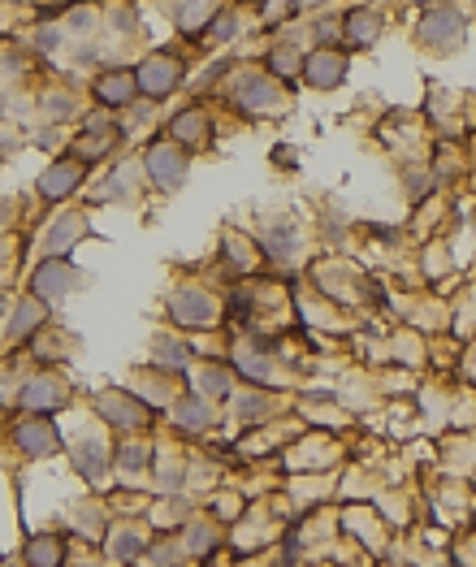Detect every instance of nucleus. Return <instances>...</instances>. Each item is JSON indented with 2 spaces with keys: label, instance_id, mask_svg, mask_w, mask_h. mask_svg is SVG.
I'll list each match as a JSON object with an SVG mask.
<instances>
[{
  "label": "nucleus",
  "instance_id": "nucleus-20",
  "mask_svg": "<svg viewBox=\"0 0 476 567\" xmlns=\"http://www.w3.org/2000/svg\"><path fill=\"white\" fill-rule=\"evenodd\" d=\"M148 542L152 537L143 529H135V524H117L113 533H104V555L113 563H135V559L148 555Z\"/></svg>",
  "mask_w": 476,
  "mask_h": 567
},
{
  "label": "nucleus",
  "instance_id": "nucleus-26",
  "mask_svg": "<svg viewBox=\"0 0 476 567\" xmlns=\"http://www.w3.org/2000/svg\"><path fill=\"white\" fill-rule=\"evenodd\" d=\"M22 563H31V567H61L65 563V542L57 533L31 537V542L22 546Z\"/></svg>",
  "mask_w": 476,
  "mask_h": 567
},
{
  "label": "nucleus",
  "instance_id": "nucleus-38",
  "mask_svg": "<svg viewBox=\"0 0 476 567\" xmlns=\"http://www.w3.org/2000/svg\"><path fill=\"white\" fill-rule=\"evenodd\" d=\"M9 308H13V299H9V290L0 286V325H5V316H9Z\"/></svg>",
  "mask_w": 476,
  "mask_h": 567
},
{
  "label": "nucleus",
  "instance_id": "nucleus-11",
  "mask_svg": "<svg viewBox=\"0 0 476 567\" xmlns=\"http://www.w3.org/2000/svg\"><path fill=\"white\" fill-rule=\"evenodd\" d=\"M420 44L433 52H455L464 44V18L455 9H429L420 18Z\"/></svg>",
  "mask_w": 476,
  "mask_h": 567
},
{
  "label": "nucleus",
  "instance_id": "nucleus-2",
  "mask_svg": "<svg viewBox=\"0 0 476 567\" xmlns=\"http://www.w3.org/2000/svg\"><path fill=\"white\" fill-rule=\"evenodd\" d=\"M182 78H187V65H182V57H174V52H148V57L135 65L139 96L152 100V104L174 96V91L182 87Z\"/></svg>",
  "mask_w": 476,
  "mask_h": 567
},
{
  "label": "nucleus",
  "instance_id": "nucleus-31",
  "mask_svg": "<svg viewBox=\"0 0 476 567\" xmlns=\"http://www.w3.org/2000/svg\"><path fill=\"white\" fill-rule=\"evenodd\" d=\"M74 529L87 537V542H100L104 537V529H109V516H104V511L96 507V503H83L74 511Z\"/></svg>",
  "mask_w": 476,
  "mask_h": 567
},
{
  "label": "nucleus",
  "instance_id": "nucleus-21",
  "mask_svg": "<svg viewBox=\"0 0 476 567\" xmlns=\"http://www.w3.org/2000/svg\"><path fill=\"white\" fill-rule=\"evenodd\" d=\"M191 390L204 394L208 403H226L234 394V368L230 364H200L191 373Z\"/></svg>",
  "mask_w": 476,
  "mask_h": 567
},
{
  "label": "nucleus",
  "instance_id": "nucleus-9",
  "mask_svg": "<svg viewBox=\"0 0 476 567\" xmlns=\"http://www.w3.org/2000/svg\"><path fill=\"white\" fill-rule=\"evenodd\" d=\"M48 325V303L44 299H35V295H26V299H18L9 308V316H5V347L13 351V347H22V342H31L39 329Z\"/></svg>",
  "mask_w": 476,
  "mask_h": 567
},
{
  "label": "nucleus",
  "instance_id": "nucleus-30",
  "mask_svg": "<svg viewBox=\"0 0 476 567\" xmlns=\"http://www.w3.org/2000/svg\"><path fill=\"white\" fill-rule=\"evenodd\" d=\"M182 481H187V464H182V455H169V459L156 464V490L161 494H182Z\"/></svg>",
  "mask_w": 476,
  "mask_h": 567
},
{
  "label": "nucleus",
  "instance_id": "nucleus-7",
  "mask_svg": "<svg viewBox=\"0 0 476 567\" xmlns=\"http://www.w3.org/2000/svg\"><path fill=\"white\" fill-rule=\"evenodd\" d=\"M9 442H13V451H18L22 459H48V455L61 451V433H57V425H52V416L18 420L13 433H9Z\"/></svg>",
  "mask_w": 476,
  "mask_h": 567
},
{
  "label": "nucleus",
  "instance_id": "nucleus-17",
  "mask_svg": "<svg viewBox=\"0 0 476 567\" xmlns=\"http://www.w3.org/2000/svg\"><path fill=\"white\" fill-rule=\"evenodd\" d=\"M299 74L308 78V87H316V91H334L342 78H347V57L334 52V48H316L312 57H303Z\"/></svg>",
  "mask_w": 476,
  "mask_h": 567
},
{
  "label": "nucleus",
  "instance_id": "nucleus-12",
  "mask_svg": "<svg viewBox=\"0 0 476 567\" xmlns=\"http://www.w3.org/2000/svg\"><path fill=\"white\" fill-rule=\"evenodd\" d=\"M139 187H143V165L139 161H126V165H113L109 174L96 182V204H122L130 208L139 200Z\"/></svg>",
  "mask_w": 476,
  "mask_h": 567
},
{
  "label": "nucleus",
  "instance_id": "nucleus-16",
  "mask_svg": "<svg viewBox=\"0 0 476 567\" xmlns=\"http://www.w3.org/2000/svg\"><path fill=\"white\" fill-rule=\"evenodd\" d=\"M208 135H213V117H208L204 104H187V109H178L169 117V139L178 143V148H204Z\"/></svg>",
  "mask_w": 476,
  "mask_h": 567
},
{
  "label": "nucleus",
  "instance_id": "nucleus-33",
  "mask_svg": "<svg viewBox=\"0 0 476 567\" xmlns=\"http://www.w3.org/2000/svg\"><path fill=\"white\" fill-rule=\"evenodd\" d=\"M213 13H217V0H187V5L178 9V26L195 35V31H204Z\"/></svg>",
  "mask_w": 476,
  "mask_h": 567
},
{
  "label": "nucleus",
  "instance_id": "nucleus-22",
  "mask_svg": "<svg viewBox=\"0 0 476 567\" xmlns=\"http://www.w3.org/2000/svg\"><path fill=\"white\" fill-rule=\"evenodd\" d=\"M152 364L165 368L174 377H187L191 373V342H182L174 334H156L152 338Z\"/></svg>",
  "mask_w": 476,
  "mask_h": 567
},
{
  "label": "nucleus",
  "instance_id": "nucleus-25",
  "mask_svg": "<svg viewBox=\"0 0 476 567\" xmlns=\"http://www.w3.org/2000/svg\"><path fill=\"white\" fill-rule=\"evenodd\" d=\"M342 35H347V44H355V48H373L377 35H381V13L351 9L347 18H342Z\"/></svg>",
  "mask_w": 476,
  "mask_h": 567
},
{
  "label": "nucleus",
  "instance_id": "nucleus-36",
  "mask_svg": "<svg viewBox=\"0 0 476 567\" xmlns=\"http://www.w3.org/2000/svg\"><path fill=\"white\" fill-rule=\"evenodd\" d=\"M148 563H182L187 559V546H182V537H161V542H148Z\"/></svg>",
  "mask_w": 476,
  "mask_h": 567
},
{
  "label": "nucleus",
  "instance_id": "nucleus-34",
  "mask_svg": "<svg viewBox=\"0 0 476 567\" xmlns=\"http://www.w3.org/2000/svg\"><path fill=\"white\" fill-rule=\"evenodd\" d=\"M221 252L230 256V265L238 273L251 269V256H256V247H251V239H238V234H221Z\"/></svg>",
  "mask_w": 476,
  "mask_h": 567
},
{
  "label": "nucleus",
  "instance_id": "nucleus-39",
  "mask_svg": "<svg viewBox=\"0 0 476 567\" xmlns=\"http://www.w3.org/2000/svg\"><path fill=\"white\" fill-rule=\"evenodd\" d=\"M308 5H316V0H308Z\"/></svg>",
  "mask_w": 476,
  "mask_h": 567
},
{
  "label": "nucleus",
  "instance_id": "nucleus-24",
  "mask_svg": "<svg viewBox=\"0 0 476 567\" xmlns=\"http://www.w3.org/2000/svg\"><path fill=\"white\" fill-rule=\"evenodd\" d=\"M264 256H269L273 260V265H295V260H299V230L295 226H290V221H273V226L269 230H264Z\"/></svg>",
  "mask_w": 476,
  "mask_h": 567
},
{
  "label": "nucleus",
  "instance_id": "nucleus-15",
  "mask_svg": "<svg viewBox=\"0 0 476 567\" xmlns=\"http://www.w3.org/2000/svg\"><path fill=\"white\" fill-rule=\"evenodd\" d=\"M234 377H243L251 381V386H277V364H273V355L260 347V342H238L234 347Z\"/></svg>",
  "mask_w": 476,
  "mask_h": 567
},
{
  "label": "nucleus",
  "instance_id": "nucleus-13",
  "mask_svg": "<svg viewBox=\"0 0 476 567\" xmlns=\"http://www.w3.org/2000/svg\"><path fill=\"white\" fill-rule=\"evenodd\" d=\"M234 100L243 104L247 113H277L282 109V87H277L273 74H238Z\"/></svg>",
  "mask_w": 476,
  "mask_h": 567
},
{
  "label": "nucleus",
  "instance_id": "nucleus-10",
  "mask_svg": "<svg viewBox=\"0 0 476 567\" xmlns=\"http://www.w3.org/2000/svg\"><path fill=\"white\" fill-rule=\"evenodd\" d=\"M70 459H74L78 477H83L87 485H104L109 481V472H113V451L104 446L100 433H83V438H74Z\"/></svg>",
  "mask_w": 476,
  "mask_h": 567
},
{
  "label": "nucleus",
  "instance_id": "nucleus-28",
  "mask_svg": "<svg viewBox=\"0 0 476 567\" xmlns=\"http://www.w3.org/2000/svg\"><path fill=\"white\" fill-rule=\"evenodd\" d=\"M230 399H234V416L243 420V425H260V420H269V394H264V386L230 394Z\"/></svg>",
  "mask_w": 476,
  "mask_h": 567
},
{
  "label": "nucleus",
  "instance_id": "nucleus-27",
  "mask_svg": "<svg viewBox=\"0 0 476 567\" xmlns=\"http://www.w3.org/2000/svg\"><path fill=\"white\" fill-rule=\"evenodd\" d=\"M182 546H187V555L204 559L213 555V550L221 546V533H217V520H191L187 529H182Z\"/></svg>",
  "mask_w": 476,
  "mask_h": 567
},
{
  "label": "nucleus",
  "instance_id": "nucleus-6",
  "mask_svg": "<svg viewBox=\"0 0 476 567\" xmlns=\"http://www.w3.org/2000/svg\"><path fill=\"white\" fill-rule=\"evenodd\" d=\"M169 316H174V325H182V329H208V325H217L221 303H217V295H208L204 286H182L169 295Z\"/></svg>",
  "mask_w": 476,
  "mask_h": 567
},
{
  "label": "nucleus",
  "instance_id": "nucleus-32",
  "mask_svg": "<svg viewBox=\"0 0 476 567\" xmlns=\"http://www.w3.org/2000/svg\"><path fill=\"white\" fill-rule=\"evenodd\" d=\"M39 113H44L48 122H70L78 113V100L70 91H48V96H39Z\"/></svg>",
  "mask_w": 476,
  "mask_h": 567
},
{
  "label": "nucleus",
  "instance_id": "nucleus-29",
  "mask_svg": "<svg viewBox=\"0 0 476 567\" xmlns=\"http://www.w3.org/2000/svg\"><path fill=\"white\" fill-rule=\"evenodd\" d=\"M238 31H243V13H238V9H217L213 18H208V26H204L208 44H230Z\"/></svg>",
  "mask_w": 476,
  "mask_h": 567
},
{
  "label": "nucleus",
  "instance_id": "nucleus-8",
  "mask_svg": "<svg viewBox=\"0 0 476 567\" xmlns=\"http://www.w3.org/2000/svg\"><path fill=\"white\" fill-rule=\"evenodd\" d=\"M87 178V165L78 161V156H61V161H52L44 174H39V200L44 204H65L70 195H78V187H83Z\"/></svg>",
  "mask_w": 476,
  "mask_h": 567
},
{
  "label": "nucleus",
  "instance_id": "nucleus-35",
  "mask_svg": "<svg viewBox=\"0 0 476 567\" xmlns=\"http://www.w3.org/2000/svg\"><path fill=\"white\" fill-rule=\"evenodd\" d=\"M299 70H303V57H299L295 48H273L269 52V74L273 78H286V83H290Z\"/></svg>",
  "mask_w": 476,
  "mask_h": 567
},
{
  "label": "nucleus",
  "instance_id": "nucleus-19",
  "mask_svg": "<svg viewBox=\"0 0 476 567\" xmlns=\"http://www.w3.org/2000/svg\"><path fill=\"white\" fill-rule=\"evenodd\" d=\"M217 403H208L204 394H178L174 403H169V416H174V425L182 429V433H208L217 425V412H213Z\"/></svg>",
  "mask_w": 476,
  "mask_h": 567
},
{
  "label": "nucleus",
  "instance_id": "nucleus-5",
  "mask_svg": "<svg viewBox=\"0 0 476 567\" xmlns=\"http://www.w3.org/2000/svg\"><path fill=\"white\" fill-rule=\"evenodd\" d=\"M78 286H83V278H78V269L70 265V256H39V265L31 273V295L35 299H44L52 308V303L70 299Z\"/></svg>",
  "mask_w": 476,
  "mask_h": 567
},
{
  "label": "nucleus",
  "instance_id": "nucleus-18",
  "mask_svg": "<svg viewBox=\"0 0 476 567\" xmlns=\"http://www.w3.org/2000/svg\"><path fill=\"white\" fill-rule=\"evenodd\" d=\"M87 234H91L87 213H61L44 234V256H70Z\"/></svg>",
  "mask_w": 476,
  "mask_h": 567
},
{
  "label": "nucleus",
  "instance_id": "nucleus-4",
  "mask_svg": "<svg viewBox=\"0 0 476 567\" xmlns=\"http://www.w3.org/2000/svg\"><path fill=\"white\" fill-rule=\"evenodd\" d=\"M65 403H70V386L57 373H31L22 381L18 399H13L22 416H57Z\"/></svg>",
  "mask_w": 476,
  "mask_h": 567
},
{
  "label": "nucleus",
  "instance_id": "nucleus-37",
  "mask_svg": "<svg viewBox=\"0 0 476 567\" xmlns=\"http://www.w3.org/2000/svg\"><path fill=\"white\" fill-rule=\"evenodd\" d=\"M65 39H70V35H65V26H57V22H52V26H39V31H35V52L52 57V52H57Z\"/></svg>",
  "mask_w": 476,
  "mask_h": 567
},
{
  "label": "nucleus",
  "instance_id": "nucleus-23",
  "mask_svg": "<svg viewBox=\"0 0 476 567\" xmlns=\"http://www.w3.org/2000/svg\"><path fill=\"white\" fill-rule=\"evenodd\" d=\"M156 459V446L148 438H126L113 446V468L122 472V477H143V472L152 468Z\"/></svg>",
  "mask_w": 476,
  "mask_h": 567
},
{
  "label": "nucleus",
  "instance_id": "nucleus-1",
  "mask_svg": "<svg viewBox=\"0 0 476 567\" xmlns=\"http://www.w3.org/2000/svg\"><path fill=\"white\" fill-rule=\"evenodd\" d=\"M139 165H143V182H152V187L165 191V195H174L182 182H187V148H178L174 139L148 143L139 156Z\"/></svg>",
  "mask_w": 476,
  "mask_h": 567
},
{
  "label": "nucleus",
  "instance_id": "nucleus-3",
  "mask_svg": "<svg viewBox=\"0 0 476 567\" xmlns=\"http://www.w3.org/2000/svg\"><path fill=\"white\" fill-rule=\"evenodd\" d=\"M91 407H96V416L104 425H113L117 433H143L152 425V407L130 390H100Z\"/></svg>",
  "mask_w": 476,
  "mask_h": 567
},
{
  "label": "nucleus",
  "instance_id": "nucleus-14",
  "mask_svg": "<svg viewBox=\"0 0 476 567\" xmlns=\"http://www.w3.org/2000/svg\"><path fill=\"white\" fill-rule=\"evenodd\" d=\"M91 96H96L100 109H126L130 100H139L135 70H122V65H113V70L96 74V83H91Z\"/></svg>",
  "mask_w": 476,
  "mask_h": 567
}]
</instances>
